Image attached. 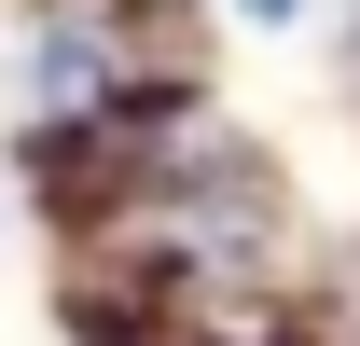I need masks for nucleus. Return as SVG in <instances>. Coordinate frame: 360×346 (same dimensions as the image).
<instances>
[{"label":"nucleus","mask_w":360,"mask_h":346,"mask_svg":"<svg viewBox=\"0 0 360 346\" xmlns=\"http://www.w3.org/2000/svg\"><path fill=\"white\" fill-rule=\"evenodd\" d=\"M236 28H264V42H291V28H319V0H222Z\"/></svg>","instance_id":"1"},{"label":"nucleus","mask_w":360,"mask_h":346,"mask_svg":"<svg viewBox=\"0 0 360 346\" xmlns=\"http://www.w3.org/2000/svg\"><path fill=\"white\" fill-rule=\"evenodd\" d=\"M0 208H14V180H0Z\"/></svg>","instance_id":"2"}]
</instances>
